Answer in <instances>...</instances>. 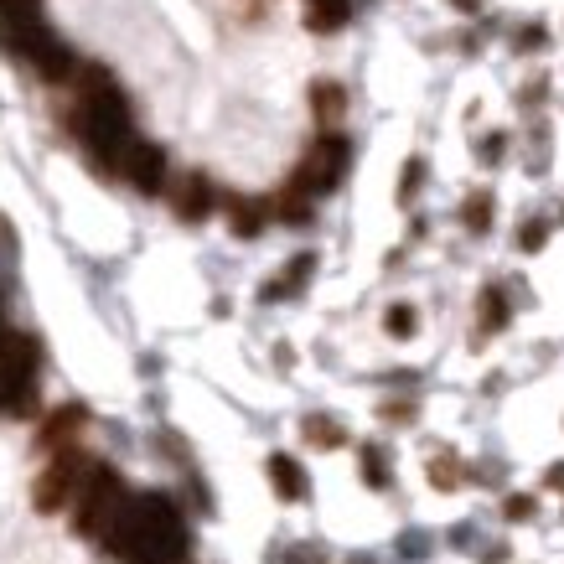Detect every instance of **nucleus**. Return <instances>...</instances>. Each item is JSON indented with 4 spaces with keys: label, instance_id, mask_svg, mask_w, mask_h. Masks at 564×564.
Instances as JSON below:
<instances>
[{
    "label": "nucleus",
    "instance_id": "b1692460",
    "mask_svg": "<svg viewBox=\"0 0 564 564\" xmlns=\"http://www.w3.org/2000/svg\"><path fill=\"white\" fill-rule=\"evenodd\" d=\"M383 326H389V337H414V306H389V316H383Z\"/></svg>",
    "mask_w": 564,
    "mask_h": 564
},
{
    "label": "nucleus",
    "instance_id": "c756f323",
    "mask_svg": "<svg viewBox=\"0 0 564 564\" xmlns=\"http://www.w3.org/2000/svg\"><path fill=\"white\" fill-rule=\"evenodd\" d=\"M482 156H487V161H497V156H502V135H487V145H482Z\"/></svg>",
    "mask_w": 564,
    "mask_h": 564
},
{
    "label": "nucleus",
    "instance_id": "cd10ccee",
    "mask_svg": "<svg viewBox=\"0 0 564 564\" xmlns=\"http://www.w3.org/2000/svg\"><path fill=\"white\" fill-rule=\"evenodd\" d=\"M383 420H399V425H409V420H414V404H383Z\"/></svg>",
    "mask_w": 564,
    "mask_h": 564
},
{
    "label": "nucleus",
    "instance_id": "7c9ffc66",
    "mask_svg": "<svg viewBox=\"0 0 564 564\" xmlns=\"http://www.w3.org/2000/svg\"><path fill=\"white\" fill-rule=\"evenodd\" d=\"M544 88H549L544 78H539V83H528V94H523V104H539V99H544Z\"/></svg>",
    "mask_w": 564,
    "mask_h": 564
},
{
    "label": "nucleus",
    "instance_id": "7ed1b4c3",
    "mask_svg": "<svg viewBox=\"0 0 564 564\" xmlns=\"http://www.w3.org/2000/svg\"><path fill=\"white\" fill-rule=\"evenodd\" d=\"M125 482H120V471L114 466H88V477H83V487H78V508H73V528L83 533V539H104L109 533V523L120 518V508H125Z\"/></svg>",
    "mask_w": 564,
    "mask_h": 564
},
{
    "label": "nucleus",
    "instance_id": "39448f33",
    "mask_svg": "<svg viewBox=\"0 0 564 564\" xmlns=\"http://www.w3.org/2000/svg\"><path fill=\"white\" fill-rule=\"evenodd\" d=\"M347 161H352V145H347L342 135H316L311 151H306V161L295 166V176H290V192H301V197L337 192Z\"/></svg>",
    "mask_w": 564,
    "mask_h": 564
},
{
    "label": "nucleus",
    "instance_id": "a211bd4d",
    "mask_svg": "<svg viewBox=\"0 0 564 564\" xmlns=\"http://www.w3.org/2000/svg\"><path fill=\"white\" fill-rule=\"evenodd\" d=\"M477 306H482V321H477V332H482V337H487V332H502V326H508V295H502L497 285L482 290V301H477Z\"/></svg>",
    "mask_w": 564,
    "mask_h": 564
},
{
    "label": "nucleus",
    "instance_id": "412c9836",
    "mask_svg": "<svg viewBox=\"0 0 564 564\" xmlns=\"http://www.w3.org/2000/svg\"><path fill=\"white\" fill-rule=\"evenodd\" d=\"M363 482L368 487H389V456L378 445H363Z\"/></svg>",
    "mask_w": 564,
    "mask_h": 564
},
{
    "label": "nucleus",
    "instance_id": "20e7f679",
    "mask_svg": "<svg viewBox=\"0 0 564 564\" xmlns=\"http://www.w3.org/2000/svg\"><path fill=\"white\" fill-rule=\"evenodd\" d=\"M37 342L26 332H0V414L32 409V378H37Z\"/></svg>",
    "mask_w": 564,
    "mask_h": 564
},
{
    "label": "nucleus",
    "instance_id": "9d476101",
    "mask_svg": "<svg viewBox=\"0 0 564 564\" xmlns=\"http://www.w3.org/2000/svg\"><path fill=\"white\" fill-rule=\"evenodd\" d=\"M83 425H88V409H83V404H63V409L47 414L37 445H42V451H68V440H73Z\"/></svg>",
    "mask_w": 564,
    "mask_h": 564
},
{
    "label": "nucleus",
    "instance_id": "2f4dec72",
    "mask_svg": "<svg viewBox=\"0 0 564 564\" xmlns=\"http://www.w3.org/2000/svg\"><path fill=\"white\" fill-rule=\"evenodd\" d=\"M451 6H456V11H477V6H482V0H451Z\"/></svg>",
    "mask_w": 564,
    "mask_h": 564
},
{
    "label": "nucleus",
    "instance_id": "f257e3e1",
    "mask_svg": "<svg viewBox=\"0 0 564 564\" xmlns=\"http://www.w3.org/2000/svg\"><path fill=\"white\" fill-rule=\"evenodd\" d=\"M104 544L120 564H182L187 559V523L176 513V502L161 492L125 497V508L109 523Z\"/></svg>",
    "mask_w": 564,
    "mask_h": 564
},
{
    "label": "nucleus",
    "instance_id": "6ab92c4d",
    "mask_svg": "<svg viewBox=\"0 0 564 564\" xmlns=\"http://www.w3.org/2000/svg\"><path fill=\"white\" fill-rule=\"evenodd\" d=\"M461 223H466L471 233H487V228H492V192H471L466 207H461Z\"/></svg>",
    "mask_w": 564,
    "mask_h": 564
},
{
    "label": "nucleus",
    "instance_id": "5701e85b",
    "mask_svg": "<svg viewBox=\"0 0 564 564\" xmlns=\"http://www.w3.org/2000/svg\"><path fill=\"white\" fill-rule=\"evenodd\" d=\"M544 244H549V218H533V223L518 228V249L523 254H539Z\"/></svg>",
    "mask_w": 564,
    "mask_h": 564
},
{
    "label": "nucleus",
    "instance_id": "0eeeda50",
    "mask_svg": "<svg viewBox=\"0 0 564 564\" xmlns=\"http://www.w3.org/2000/svg\"><path fill=\"white\" fill-rule=\"evenodd\" d=\"M16 57H26V63H32L47 83H63V78H73V52L63 47V42H57L52 32H47V26H37V32H26V37H16V42H6Z\"/></svg>",
    "mask_w": 564,
    "mask_h": 564
},
{
    "label": "nucleus",
    "instance_id": "f8f14e48",
    "mask_svg": "<svg viewBox=\"0 0 564 564\" xmlns=\"http://www.w3.org/2000/svg\"><path fill=\"white\" fill-rule=\"evenodd\" d=\"M270 487L280 492V502H301V497L311 492V482H306L301 461L285 456V451H275V456H270Z\"/></svg>",
    "mask_w": 564,
    "mask_h": 564
},
{
    "label": "nucleus",
    "instance_id": "4468645a",
    "mask_svg": "<svg viewBox=\"0 0 564 564\" xmlns=\"http://www.w3.org/2000/svg\"><path fill=\"white\" fill-rule=\"evenodd\" d=\"M264 223H270V202H259V197H228V228L239 233V239H259Z\"/></svg>",
    "mask_w": 564,
    "mask_h": 564
},
{
    "label": "nucleus",
    "instance_id": "f03ea898",
    "mask_svg": "<svg viewBox=\"0 0 564 564\" xmlns=\"http://www.w3.org/2000/svg\"><path fill=\"white\" fill-rule=\"evenodd\" d=\"M73 135L88 145L104 171H120V156L130 151V104L114 88V78L104 68H83V88H78V109H73Z\"/></svg>",
    "mask_w": 564,
    "mask_h": 564
},
{
    "label": "nucleus",
    "instance_id": "aec40b11",
    "mask_svg": "<svg viewBox=\"0 0 564 564\" xmlns=\"http://www.w3.org/2000/svg\"><path fill=\"white\" fill-rule=\"evenodd\" d=\"M430 487H440V492H456V487H461V466H456L451 451L430 456Z\"/></svg>",
    "mask_w": 564,
    "mask_h": 564
},
{
    "label": "nucleus",
    "instance_id": "1a4fd4ad",
    "mask_svg": "<svg viewBox=\"0 0 564 564\" xmlns=\"http://www.w3.org/2000/svg\"><path fill=\"white\" fill-rule=\"evenodd\" d=\"M213 202H218V192L202 171H187L182 182H176V218L182 223H202L207 213H213Z\"/></svg>",
    "mask_w": 564,
    "mask_h": 564
},
{
    "label": "nucleus",
    "instance_id": "ddd939ff",
    "mask_svg": "<svg viewBox=\"0 0 564 564\" xmlns=\"http://www.w3.org/2000/svg\"><path fill=\"white\" fill-rule=\"evenodd\" d=\"M42 21V0H0V32H6V42L26 37V32H37Z\"/></svg>",
    "mask_w": 564,
    "mask_h": 564
},
{
    "label": "nucleus",
    "instance_id": "9b49d317",
    "mask_svg": "<svg viewBox=\"0 0 564 564\" xmlns=\"http://www.w3.org/2000/svg\"><path fill=\"white\" fill-rule=\"evenodd\" d=\"M311 109H316V120H321V135H337L342 114H347V94H342V83H332V78L311 83Z\"/></svg>",
    "mask_w": 564,
    "mask_h": 564
},
{
    "label": "nucleus",
    "instance_id": "a878e982",
    "mask_svg": "<svg viewBox=\"0 0 564 564\" xmlns=\"http://www.w3.org/2000/svg\"><path fill=\"white\" fill-rule=\"evenodd\" d=\"M502 513H508L513 523H528V518L539 513V508H533V497H528V492H513L508 502H502Z\"/></svg>",
    "mask_w": 564,
    "mask_h": 564
},
{
    "label": "nucleus",
    "instance_id": "4be33fe9",
    "mask_svg": "<svg viewBox=\"0 0 564 564\" xmlns=\"http://www.w3.org/2000/svg\"><path fill=\"white\" fill-rule=\"evenodd\" d=\"M275 213H280L285 223H295V228H301V223H311V197H301V192H285V197L275 202Z\"/></svg>",
    "mask_w": 564,
    "mask_h": 564
},
{
    "label": "nucleus",
    "instance_id": "dca6fc26",
    "mask_svg": "<svg viewBox=\"0 0 564 564\" xmlns=\"http://www.w3.org/2000/svg\"><path fill=\"white\" fill-rule=\"evenodd\" d=\"M352 16V0H306V26L311 32H337Z\"/></svg>",
    "mask_w": 564,
    "mask_h": 564
},
{
    "label": "nucleus",
    "instance_id": "f3484780",
    "mask_svg": "<svg viewBox=\"0 0 564 564\" xmlns=\"http://www.w3.org/2000/svg\"><path fill=\"white\" fill-rule=\"evenodd\" d=\"M301 435L316 445V451H337V445H347V430L332 420V414H306V425H301Z\"/></svg>",
    "mask_w": 564,
    "mask_h": 564
},
{
    "label": "nucleus",
    "instance_id": "bb28decb",
    "mask_svg": "<svg viewBox=\"0 0 564 564\" xmlns=\"http://www.w3.org/2000/svg\"><path fill=\"white\" fill-rule=\"evenodd\" d=\"M544 42H549V32H544V26H523V32L513 37V47H518V52H539Z\"/></svg>",
    "mask_w": 564,
    "mask_h": 564
},
{
    "label": "nucleus",
    "instance_id": "6e6552de",
    "mask_svg": "<svg viewBox=\"0 0 564 564\" xmlns=\"http://www.w3.org/2000/svg\"><path fill=\"white\" fill-rule=\"evenodd\" d=\"M120 171L130 176V187L145 192V197H156L166 187V151L151 140H130V151L120 156Z\"/></svg>",
    "mask_w": 564,
    "mask_h": 564
},
{
    "label": "nucleus",
    "instance_id": "c85d7f7f",
    "mask_svg": "<svg viewBox=\"0 0 564 564\" xmlns=\"http://www.w3.org/2000/svg\"><path fill=\"white\" fill-rule=\"evenodd\" d=\"M544 487H554V492H564V461L544 471Z\"/></svg>",
    "mask_w": 564,
    "mask_h": 564
},
{
    "label": "nucleus",
    "instance_id": "393cba45",
    "mask_svg": "<svg viewBox=\"0 0 564 564\" xmlns=\"http://www.w3.org/2000/svg\"><path fill=\"white\" fill-rule=\"evenodd\" d=\"M420 182H425V161H420V156H409V161H404V182H399V202H414Z\"/></svg>",
    "mask_w": 564,
    "mask_h": 564
},
{
    "label": "nucleus",
    "instance_id": "2eb2a0df",
    "mask_svg": "<svg viewBox=\"0 0 564 564\" xmlns=\"http://www.w3.org/2000/svg\"><path fill=\"white\" fill-rule=\"evenodd\" d=\"M311 275H316V254H295V259L285 264V275L264 285V301H285V295L306 290V280H311Z\"/></svg>",
    "mask_w": 564,
    "mask_h": 564
},
{
    "label": "nucleus",
    "instance_id": "423d86ee",
    "mask_svg": "<svg viewBox=\"0 0 564 564\" xmlns=\"http://www.w3.org/2000/svg\"><path fill=\"white\" fill-rule=\"evenodd\" d=\"M88 461L83 451H52V461H47V471L37 477V487H32V508L37 513H63L68 502L78 497V487H83V477H88Z\"/></svg>",
    "mask_w": 564,
    "mask_h": 564
}]
</instances>
